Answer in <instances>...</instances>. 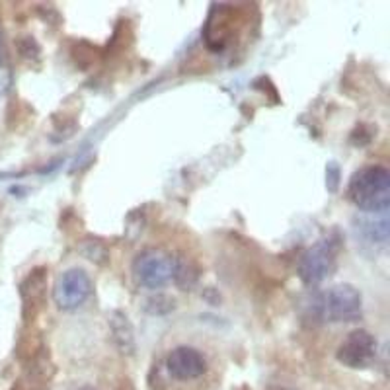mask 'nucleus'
Returning a JSON list of instances; mask_svg holds the SVG:
<instances>
[{
	"instance_id": "11",
	"label": "nucleus",
	"mask_w": 390,
	"mask_h": 390,
	"mask_svg": "<svg viewBox=\"0 0 390 390\" xmlns=\"http://www.w3.org/2000/svg\"><path fill=\"white\" fill-rule=\"evenodd\" d=\"M355 230L357 235H361L369 242L375 246L389 244V215L386 213H377V215H369V217L355 218Z\"/></svg>"
},
{
	"instance_id": "18",
	"label": "nucleus",
	"mask_w": 390,
	"mask_h": 390,
	"mask_svg": "<svg viewBox=\"0 0 390 390\" xmlns=\"http://www.w3.org/2000/svg\"><path fill=\"white\" fill-rule=\"evenodd\" d=\"M81 390H94V389H88V386H84V389H81Z\"/></svg>"
},
{
	"instance_id": "6",
	"label": "nucleus",
	"mask_w": 390,
	"mask_h": 390,
	"mask_svg": "<svg viewBox=\"0 0 390 390\" xmlns=\"http://www.w3.org/2000/svg\"><path fill=\"white\" fill-rule=\"evenodd\" d=\"M377 354H379L377 337L367 330H354L337 347L336 359L349 369H367L377 359Z\"/></svg>"
},
{
	"instance_id": "16",
	"label": "nucleus",
	"mask_w": 390,
	"mask_h": 390,
	"mask_svg": "<svg viewBox=\"0 0 390 390\" xmlns=\"http://www.w3.org/2000/svg\"><path fill=\"white\" fill-rule=\"evenodd\" d=\"M375 135H377V129H372L371 125H365V123H359V125L351 131L349 143L354 146H367L371 145Z\"/></svg>"
},
{
	"instance_id": "14",
	"label": "nucleus",
	"mask_w": 390,
	"mask_h": 390,
	"mask_svg": "<svg viewBox=\"0 0 390 390\" xmlns=\"http://www.w3.org/2000/svg\"><path fill=\"white\" fill-rule=\"evenodd\" d=\"M143 309L153 316H164V314H170L176 309V300L168 295H164V293H156V295L145 300Z\"/></svg>"
},
{
	"instance_id": "1",
	"label": "nucleus",
	"mask_w": 390,
	"mask_h": 390,
	"mask_svg": "<svg viewBox=\"0 0 390 390\" xmlns=\"http://www.w3.org/2000/svg\"><path fill=\"white\" fill-rule=\"evenodd\" d=\"M347 197L363 213H386L390 207V172L379 164L355 170L347 183Z\"/></svg>"
},
{
	"instance_id": "7",
	"label": "nucleus",
	"mask_w": 390,
	"mask_h": 390,
	"mask_svg": "<svg viewBox=\"0 0 390 390\" xmlns=\"http://www.w3.org/2000/svg\"><path fill=\"white\" fill-rule=\"evenodd\" d=\"M166 369L178 381H193L207 372V359L195 347L178 345L166 357Z\"/></svg>"
},
{
	"instance_id": "9",
	"label": "nucleus",
	"mask_w": 390,
	"mask_h": 390,
	"mask_svg": "<svg viewBox=\"0 0 390 390\" xmlns=\"http://www.w3.org/2000/svg\"><path fill=\"white\" fill-rule=\"evenodd\" d=\"M108 326L111 340L118 345L119 351L123 355L135 354V330H133V324L129 322L127 314L121 310H111L108 314Z\"/></svg>"
},
{
	"instance_id": "17",
	"label": "nucleus",
	"mask_w": 390,
	"mask_h": 390,
	"mask_svg": "<svg viewBox=\"0 0 390 390\" xmlns=\"http://www.w3.org/2000/svg\"><path fill=\"white\" fill-rule=\"evenodd\" d=\"M340 180H342V172H340V166L336 162H330L326 166V188L328 191L336 193L340 188Z\"/></svg>"
},
{
	"instance_id": "5",
	"label": "nucleus",
	"mask_w": 390,
	"mask_h": 390,
	"mask_svg": "<svg viewBox=\"0 0 390 390\" xmlns=\"http://www.w3.org/2000/svg\"><path fill=\"white\" fill-rule=\"evenodd\" d=\"M92 295V279L81 267H73L63 272L53 287V300L59 310L81 309Z\"/></svg>"
},
{
	"instance_id": "4",
	"label": "nucleus",
	"mask_w": 390,
	"mask_h": 390,
	"mask_svg": "<svg viewBox=\"0 0 390 390\" xmlns=\"http://www.w3.org/2000/svg\"><path fill=\"white\" fill-rule=\"evenodd\" d=\"M131 273L137 285L153 291L162 289L166 283L172 281L174 256L160 248L141 250L131 263Z\"/></svg>"
},
{
	"instance_id": "3",
	"label": "nucleus",
	"mask_w": 390,
	"mask_h": 390,
	"mask_svg": "<svg viewBox=\"0 0 390 390\" xmlns=\"http://www.w3.org/2000/svg\"><path fill=\"white\" fill-rule=\"evenodd\" d=\"M340 236L328 235L326 238L318 240L316 244L310 246L309 250H305L299 258L297 273H299L300 281L309 287L320 285L326 281L328 277H332L337 267V252H340Z\"/></svg>"
},
{
	"instance_id": "13",
	"label": "nucleus",
	"mask_w": 390,
	"mask_h": 390,
	"mask_svg": "<svg viewBox=\"0 0 390 390\" xmlns=\"http://www.w3.org/2000/svg\"><path fill=\"white\" fill-rule=\"evenodd\" d=\"M78 250H81V254L84 256L86 260L98 263V265H106V263L109 262L108 248H106L104 242L96 240V238H86V240H82L81 244H78Z\"/></svg>"
},
{
	"instance_id": "8",
	"label": "nucleus",
	"mask_w": 390,
	"mask_h": 390,
	"mask_svg": "<svg viewBox=\"0 0 390 390\" xmlns=\"http://www.w3.org/2000/svg\"><path fill=\"white\" fill-rule=\"evenodd\" d=\"M22 297V312L26 322H34L36 316L43 310L47 300V267L39 265L27 273L26 279L20 283Z\"/></svg>"
},
{
	"instance_id": "10",
	"label": "nucleus",
	"mask_w": 390,
	"mask_h": 390,
	"mask_svg": "<svg viewBox=\"0 0 390 390\" xmlns=\"http://www.w3.org/2000/svg\"><path fill=\"white\" fill-rule=\"evenodd\" d=\"M55 377V365L47 349H37L32 355V363L26 371V384L29 390H47Z\"/></svg>"
},
{
	"instance_id": "2",
	"label": "nucleus",
	"mask_w": 390,
	"mask_h": 390,
	"mask_svg": "<svg viewBox=\"0 0 390 390\" xmlns=\"http://www.w3.org/2000/svg\"><path fill=\"white\" fill-rule=\"evenodd\" d=\"M309 310L312 318L324 322H357L363 316V299L354 285L340 283L314 295L309 302Z\"/></svg>"
},
{
	"instance_id": "12",
	"label": "nucleus",
	"mask_w": 390,
	"mask_h": 390,
	"mask_svg": "<svg viewBox=\"0 0 390 390\" xmlns=\"http://www.w3.org/2000/svg\"><path fill=\"white\" fill-rule=\"evenodd\" d=\"M172 279L182 291H190L200 279V267L195 265V262L191 258L178 256V258H174Z\"/></svg>"
},
{
	"instance_id": "15",
	"label": "nucleus",
	"mask_w": 390,
	"mask_h": 390,
	"mask_svg": "<svg viewBox=\"0 0 390 390\" xmlns=\"http://www.w3.org/2000/svg\"><path fill=\"white\" fill-rule=\"evenodd\" d=\"M16 49L22 59L26 61H37L39 55H41V47L36 41V37L32 36H24L16 39Z\"/></svg>"
}]
</instances>
